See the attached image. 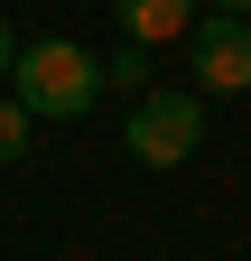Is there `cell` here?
Segmentation results:
<instances>
[{"instance_id":"obj_3","label":"cell","mask_w":251,"mask_h":261,"mask_svg":"<svg viewBox=\"0 0 251 261\" xmlns=\"http://www.w3.org/2000/svg\"><path fill=\"white\" fill-rule=\"evenodd\" d=\"M196 93H251V19H196Z\"/></svg>"},{"instance_id":"obj_6","label":"cell","mask_w":251,"mask_h":261,"mask_svg":"<svg viewBox=\"0 0 251 261\" xmlns=\"http://www.w3.org/2000/svg\"><path fill=\"white\" fill-rule=\"evenodd\" d=\"M10 159H28V112L0 93V168H10Z\"/></svg>"},{"instance_id":"obj_2","label":"cell","mask_w":251,"mask_h":261,"mask_svg":"<svg viewBox=\"0 0 251 261\" xmlns=\"http://www.w3.org/2000/svg\"><path fill=\"white\" fill-rule=\"evenodd\" d=\"M121 149H131L140 168H177V159H196V149H205V93H186V84H149L140 103H131Z\"/></svg>"},{"instance_id":"obj_1","label":"cell","mask_w":251,"mask_h":261,"mask_svg":"<svg viewBox=\"0 0 251 261\" xmlns=\"http://www.w3.org/2000/svg\"><path fill=\"white\" fill-rule=\"evenodd\" d=\"M93 93H103V65H93L75 38H28L19 65H10V103L28 121H84Z\"/></svg>"},{"instance_id":"obj_5","label":"cell","mask_w":251,"mask_h":261,"mask_svg":"<svg viewBox=\"0 0 251 261\" xmlns=\"http://www.w3.org/2000/svg\"><path fill=\"white\" fill-rule=\"evenodd\" d=\"M140 75H149V47H121V56L103 65V84H121V93H131V103H140V93H149Z\"/></svg>"},{"instance_id":"obj_8","label":"cell","mask_w":251,"mask_h":261,"mask_svg":"<svg viewBox=\"0 0 251 261\" xmlns=\"http://www.w3.org/2000/svg\"><path fill=\"white\" fill-rule=\"evenodd\" d=\"M214 10H224V19H251V0H214Z\"/></svg>"},{"instance_id":"obj_4","label":"cell","mask_w":251,"mask_h":261,"mask_svg":"<svg viewBox=\"0 0 251 261\" xmlns=\"http://www.w3.org/2000/svg\"><path fill=\"white\" fill-rule=\"evenodd\" d=\"M112 10H121V28H131V47H168V38L196 28V0H112Z\"/></svg>"},{"instance_id":"obj_7","label":"cell","mask_w":251,"mask_h":261,"mask_svg":"<svg viewBox=\"0 0 251 261\" xmlns=\"http://www.w3.org/2000/svg\"><path fill=\"white\" fill-rule=\"evenodd\" d=\"M10 65H19V38H10V19H0V84H10Z\"/></svg>"}]
</instances>
